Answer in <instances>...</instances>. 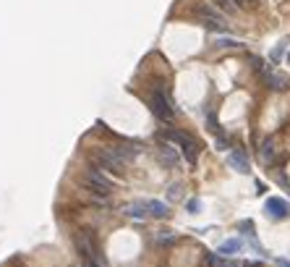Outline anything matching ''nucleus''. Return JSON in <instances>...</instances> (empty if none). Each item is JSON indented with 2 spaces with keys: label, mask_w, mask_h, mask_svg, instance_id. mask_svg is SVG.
Returning <instances> with one entry per match:
<instances>
[{
  "label": "nucleus",
  "mask_w": 290,
  "mask_h": 267,
  "mask_svg": "<svg viewBox=\"0 0 290 267\" xmlns=\"http://www.w3.org/2000/svg\"><path fill=\"white\" fill-rule=\"evenodd\" d=\"M125 215L133 217V220H144V217L149 215V213H147V202H136V205L125 207Z\"/></svg>",
  "instance_id": "14"
},
{
  "label": "nucleus",
  "mask_w": 290,
  "mask_h": 267,
  "mask_svg": "<svg viewBox=\"0 0 290 267\" xmlns=\"http://www.w3.org/2000/svg\"><path fill=\"white\" fill-rule=\"evenodd\" d=\"M81 267H105V265H99L97 260H86V257H81Z\"/></svg>",
  "instance_id": "21"
},
{
  "label": "nucleus",
  "mask_w": 290,
  "mask_h": 267,
  "mask_svg": "<svg viewBox=\"0 0 290 267\" xmlns=\"http://www.w3.org/2000/svg\"><path fill=\"white\" fill-rule=\"evenodd\" d=\"M160 160L167 165V168H178L180 165V158H178V152L173 150V147H170L167 142L165 144H160Z\"/></svg>",
  "instance_id": "10"
},
{
  "label": "nucleus",
  "mask_w": 290,
  "mask_h": 267,
  "mask_svg": "<svg viewBox=\"0 0 290 267\" xmlns=\"http://www.w3.org/2000/svg\"><path fill=\"white\" fill-rule=\"evenodd\" d=\"M241 249H243V241H241V238H228V241L220 244V249H217V252L225 254V257H230V254H238Z\"/></svg>",
  "instance_id": "13"
},
{
  "label": "nucleus",
  "mask_w": 290,
  "mask_h": 267,
  "mask_svg": "<svg viewBox=\"0 0 290 267\" xmlns=\"http://www.w3.org/2000/svg\"><path fill=\"white\" fill-rule=\"evenodd\" d=\"M167 194H170V199H180V186H178V183H173Z\"/></svg>",
  "instance_id": "22"
},
{
  "label": "nucleus",
  "mask_w": 290,
  "mask_h": 267,
  "mask_svg": "<svg viewBox=\"0 0 290 267\" xmlns=\"http://www.w3.org/2000/svg\"><path fill=\"white\" fill-rule=\"evenodd\" d=\"M204 265L207 267H241L238 262H233V260H228L225 254H204Z\"/></svg>",
  "instance_id": "11"
},
{
  "label": "nucleus",
  "mask_w": 290,
  "mask_h": 267,
  "mask_svg": "<svg viewBox=\"0 0 290 267\" xmlns=\"http://www.w3.org/2000/svg\"><path fill=\"white\" fill-rule=\"evenodd\" d=\"M186 210H188L191 215H196L199 210H202V199H196V197H194V199H188V202H186Z\"/></svg>",
  "instance_id": "19"
},
{
  "label": "nucleus",
  "mask_w": 290,
  "mask_h": 267,
  "mask_svg": "<svg viewBox=\"0 0 290 267\" xmlns=\"http://www.w3.org/2000/svg\"><path fill=\"white\" fill-rule=\"evenodd\" d=\"M264 213L272 220H285V217H290V205L283 197H269L264 202Z\"/></svg>",
  "instance_id": "7"
},
{
  "label": "nucleus",
  "mask_w": 290,
  "mask_h": 267,
  "mask_svg": "<svg viewBox=\"0 0 290 267\" xmlns=\"http://www.w3.org/2000/svg\"><path fill=\"white\" fill-rule=\"evenodd\" d=\"M196 16L202 18V24L207 26V29H214V32H225V29H228V21H225V16L217 13L212 5H199V8H196Z\"/></svg>",
  "instance_id": "6"
},
{
  "label": "nucleus",
  "mask_w": 290,
  "mask_h": 267,
  "mask_svg": "<svg viewBox=\"0 0 290 267\" xmlns=\"http://www.w3.org/2000/svg\"><path fill=\"white\" fill-rule=\"evenodd\" d=\"M238 228H241V233H243V236H249V238H251V244L259 249V241H256V233H253V223H251V220H243V223H241Z\"/></svg>",
  "instance_id": "15"
},
{
  "label": "nucleus",
  "mask_w": 290,
  "mask_h": 267,
  "mask_svg": "<svg viewBox=\"0 0 290 267\" xmlns=\"http://www.w3.org/2000/svg\"><path fill=\"white\" fill-rule=\"evenodd\" d=\"M217 5H220L222 11H228V13H235V11H238V5H235L233 0H217Z\"/></svg>",
  "instance_id": "20"
},
{
  "label": "nucleus",
  "mask_w": 290,
  "mask_h": 267,
  "mask_svg": "<svg viewBox=\"0 0 290 267\" xmlns=\"http://www.w3.org/2000/svg\"><path fill=\"white\" fill-rule=\"evenodd\" d=\"M259 73H261V79H264V84H267L269 89H277V92H283V89H285V79H283V76H277V73L272 71V68H267V66H264Z\"/></svg>",
  "instance_id": "9"
},
{
  "label": "nucleus",
  "mask_w": 290,
  "mask_h": 267,
  "mask_svg": "<svg viewBox=\"0 0 290 267\" xmlns=\"http://www.w3.org/2000/svg\"><path fill=\"white\" fill-rule=\"evenodd\" d=\"M92 165H97V168H102V170H110V173H121L125 160L121 158V152H118L115 147H102V150H97L92 155Z\"/></svg>",
  "instance_id": "2"
},
{
  "label": "nucleus",
  "mask_w": 290,
  "mask_h": 267,
  "mask_svg": "<svg viewBox=\"0 0 290 267\" xmlns=\"http://www.w3.org/2000/svg\"><path fill=\"white\" fill-rule=\"evenodd\" d=\"M272 158H275V144H272V142H264V147H261V160H272Z\"/></svg>",
  "instance_id": "17"
},
{
  "label": "nucleus",
  "mask_w": 290,
  "mask_h": 267,
  "mask_svg": "<svg viewBox=\"0 0 290 267\" xmlns=\"http://www.w3.org/2000/svg\"><path fill=\"white\" fill-rule=\"evenodd\" d=\"M76 249H79V257L97 260L99 265H105V257H102V252H99V246L94 241V233L92 231H79L76 233Z\"/></svg>",
  "instance_id": "4"
},
{
  "label": "nucleus",
  "mask_w": 290,
  "mask_h": 267,
  "mask_svg": "<svg viewBox=\"0 0 290 267\" xmlns=\"http://www.w3.org/2000/svg\"><path fill=\"white\" fill-rule=\"evenodd\" d=\"M217 48H241V42L233 37H222V40H217Z\"/></svg>",
  "instance_id": "18"
},
{
  "label": "nucleus",
  "mask_w": 290,
  "mask_h": 267,
  "mask_svg": "<svg viewBox=\"0 0 290 267\" xmlns=\"http://www.w3.org/2000/svg\"><path fill=\"white\" fill-rule=\"evenodd\" d=\"M147 213L152 215V217H157V220H162V217H167V205L165 202H160V199H149L147 202Z\"/></svg>",
  "instance_id": "12"
},
{
  "label": "nucleus",
  "mask_w": 290,
  "mask_h": 267,
  "mask_svg": "<svg viewBox=\"0 0 290 267\" xmlns=\"http://www.w3.org/2000/svg\"><path fill=\"white\" fill-rule=\"evenodd\" d=\"M233 3L238 5V8H249V5H251V0H233Z\"/></svg>",
  "instance_id": "23"
},
{
  "label": "nucleus",
  "mask_w": 290,
  "mask_h": 267,
  "mask_svg": "<svg viewBox=\"0 0 290 267\" xmlns=\"http://www.w3.org/2000/svg\"><path fill=\"white\" fill-rule=\"evenodd\" d=\"M228 165L238 173H249V155L243 150H230L228 152Z\"/></svg>",
  "instance_id": "8"
},
{
  "label": "nucleus",
  "mask_w": 290,
  "mask_h": 267,
  "mask_svg": "<svg viewBox=\"0 0 290 267\" xmlns=\"http://www.w3.org/2000/svg\"><path fill=\"white\" fill-rule=\"evenodd\" d=\"M86 186L92 194H97V199H107L113 194V181L102 173V168H97V165H92V168L86 170Z\"/></svg>",
  "instance_id": "3"
},
{
  "label": "nucleus",
  "mask_w": 290,
  "mask_h": 267,
  "mask_svg": "<svg viewBox=\"0 0 290 267\" xmlns=\"http://www.w3.org/2000/svg\"><path fill=\"white\" fill-rule=\"evenodd\" d=\"M167 142H175L180 150H183V155H186V160H188V165H196L199 162V144H196V139L191 134H186V131H178V128H167L165 134Z\"/></svg>",
  "instance_id": "1"
},
{
  "label": "nucleus",
  "mask_w": 290,
  "mask_h": 267,
  "mask_svg": "<svg viewBox=\"0 0 290 267\" xmlns=\"http://www.w3.org/2000/svg\"><path fill=\"white\" fill-rule=\"evenodd\" d=\"M277 265H280V267H290V262H288V260H277Z\"/></svg>",
  "instance_id": "24"
},
{
  "label": "nucleus",
  "mask_w": 290,
  "mask_h": 267,
  "mask_svg": "<svg viewBox=\"0 0 290 267\" xmlns=\"http://www.w3.org/2000/svg\"><path fill=\"white\" fill-rule=\"evenodd\" d=\"M149 107L160 121H173V115H175V110H173V105H170L165 92H152L149 95Z\"/></svg>",
  "instance_id": "5"
},
{
  "label": "nucleus",
  "mask_w": 290,
  "mask_h": 267,
  "mask_svg": "<svg viewBox=\"0 0 290 267\" xmlns=\"http://www.w3.org/2000/svg\"><path fill=\"white\" fill-rule=\"evenodd\" d=\"M175 241H178V236H175L173 231H160V233H157V244H160V246H173Z\"/></svg>",
  "instance_id": "16"
}]
</instances>
